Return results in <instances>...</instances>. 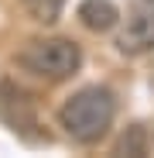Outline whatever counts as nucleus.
<instances>
[{
    "instance_id": "obj_3",
    "label": "nucleus",
    "mask_w": 154,
    "mask_h": 158,
    "mask_svg": "<svg viewBox=\"0 0 154 158\" xmlns=\"http://www.w3.org/2000/svg\"><path fill=\"white\" fill-rule=\"evenodd\" d=\"M116 48L123 55H147V52H154V7L130 10V17L116 31Z\"/></svg>"
},
{
    "instance_id": "obj_4",
    "label": "nucleus",
    "mask_w": 154,
    "mask_h": 158,
    "mask_svg": "<svg viewBox=\"0 0 154 158\" xmlns=\"http://www.w3.org/2000/svg\"><path fill=\"white\" fill-rule=\"evenodd\" d=\"M75 14L89 31H113L120 24V7L113 0H82L75 7Z\"/></svg>"
},
{
    "instance_id": "obj_2",
    "label": "nucleus",
    "mask_w": 154,
    "mask_h": 158,
    "mask_svg": "<svg viewBox=\"0 0 154 158\" xmlns=\"http://www.w3.org/2000/svg\"><path fill=\"white\" fill-rule=\"evenodd\" d=\"M17 65L45 83H62L79 72L82 48L72 38H34L17 52Z\"/></svg>"
},
{
    "instance_id": "obj_1",
    "label": "nucleus",
    "mask_w": 154,
    "mask_h": 158,
    "mask_svg": "<svg viewBox=\"0 0 154 158\" xmlns=\"http://www.w3.org/2000/svg\"><path fill=\"white\" fill-rule=\"evenodd\" d=\"M116 117V100L106 86H86L58 107V127L75 144H96L110 134Z\"/></svg>"
},
{
    "instance_id": "obj_6",
    "label": "nucleus",
    "mask_w": 154,
    "mask_h": 158,
    "mask_svg": "<svg viewBox=\"0 0 154 158\" xmlns=\"http://www.w3.org/2000/svg\"><path fill=\"white\" fill-rule=\"evenodd\" d=\"M144 155L147 151V141H144V127H130V138H120V144H116V155Z\"/></svg>"
},
{
    "instance_id": "obj_5",
    "label": "nucleus",
    "mask_w": 154,
    "mask_h": 158,
    "mask_svg": "<svg viewBox=\"0 0 154 158\" xmlns=\"http://www.w3.org/2000/svg\"><path fill=\"white\" fill-rule=\"evenodd\" d=\"M24 10H28L38 24H55L62 17V7H65V0H21Z\"/></svg>"
}]
</instances>
